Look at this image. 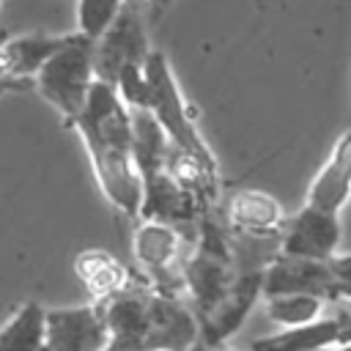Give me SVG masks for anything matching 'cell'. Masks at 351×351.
<instances>
[{
    "mask_svg": "<svg viewBox=\"0 0 351 351\" xmlns=\"http://www.w3.org/2000/svg\"><path fill=\"white\" fill-rule=\"evenodd\" d=\"M340 241H343L340 214H329V211L304 206L291 219L282 222L277 252L326 261L329 255H335L340 250Z\"/></svg>",
    "mask_w": 351,
    "mask_h": 351,
    "instance_id": "7",
    "label": "cell"
},
{
    "mask_svg": "<svg viewBox=\"0 0 351 351\" xmlns=\"http://www.w3.org/2000/svg\"><path fill=\"white\" fill-rule=\"evenodd\" d=\"M137 3H140V5H143V3H148V5H151V8L156 11V8H165V5L170 3V0H137Z\"/></svg>",
    "mask_w": 351,
    "mask_h": 351,
    "instance_id": "18",
    "label": "cell"
},
{
    "mask_svg": "<svg viewBox=\"0 0 351 351\" xmlns=\"http://www.w3.org/2000/svg\"><path fill=\"white\" fill-rule=\"evenodd\" d=\"M71 126L80 132L90 154L93 173L104 197L121 214L137 219L143 189L132 156V115L115 85L93 80L85 107L71 121Z\"/></svg>",
    "mask_w": 351,
    "mask_h": 351,
    "instance_id": "1",
    "label": "cell"
},
{
    "mask_svg": "<svg viewBox=\"0 0 351 351\" xmlns=\"http://www.w3.org/2000/svg\"><path fill=\"white\" fill-rule=\"evenodd\" d=\"M348 189H351V134L343 132L329 154V159L321 165L315 173L310 189H307V203L318 211L340 214L348 203Z\"/></svg>",
    "mask_w": 351,
    "mask_h": 351,
    "instance_id": "12",
    "label": "cell"
},
{
    "mask_svg": "<svg viewBox=\"0 0 351 351\" xmlns=\"http://www.w3.org/2000/svg\"><path fill=\"white\" fill-rule=\"evenodd\" d=\"M225 219H228L225 225L236 233L277 236V239L285 222L280 203L261 189H241L239 195H233L225 208Z\"/></svg>",
    "mask_w": 351,
    "mask_h": 351,
    "instance_id": "13",
    "label": "cell"
},
{
    "mask_svg": "<svg viewBox=\"0 0 351 351\" xmlns=\"http://www.w3.org/2000/svg\"><path fill=\"white\" fill-rule=\"evenodd\" d=\"M263 302H266L269 321H274L277 326L307 324L324 315L326 310V302L313 293H271V296H263Z\"/></svg>",
    "mask_w": 351,
    "mask_h": 351,
    "instance_id": "16",
    "label": "cell"
},
{
    "mask_svg": "<svg viewBox=\"0 0 351 351\" xmlns=\"http://www.w3.org/2000/svg\"><path fill=\"white\" fill-rule=\"evenodd\" d=\"M184 244H189V241L170 222L137 219V228L132 236V252L154 291L167 293V296L184 293V280H181Z\"/></svg>",
    "mask_w": 351,
    "mask_h": 351,
    "instance_id": "5",
    "label": "cell"
},
{
    "mask_svg": "<svg viewBox=\"0 0 351 351\" xmlns=\"http://www.w3.org/2000/svg\"><path fill=\"white\" fill-rule=\"evenodd\" d=\"M93 80V41L80 30L69 33L36 71L38 93L63 115L69 126L85 107Z\"/></svg>",
    "mask_w": 351,
    "mask_h": 351,
    "instance_id": "3",
    "label": "cell"
},
{
    "mask_svg": "<svg viewBox=\"0 0 351 351\" xmlns=\"http://www.w3.org/2000/svg\"><path fill=\"white\" fill-rule=\"evenodd\" d=\"M123 0H80L77 3V30L90 41L101 36V30L112 22Z\"/></svg>",
    "mask_w": 351,
    "mask_h": 351,
    "instance_id": "17",
    "label": "cell"
},
{
    "mask_svg": "<svg viewBox=\"0 0 351 351\" xmlns=\"http://www.w3.org/2000/svg\"><path fill=\"white\" fill-rule=\"evenodd\" d=\"M261 277H263V269L258 266H236V274L225 296L219 299V304L203 321H197L200 337L206 346H222L244 324V318L261 299Z\"/></svg>",
    "mask_w": 351,
    "mask_h": 351,
    "instance_id": "8",
    "label": "cell"
},
{
    "mask_svg": "<svg viewBox=\"0 0 351 351\" xmlns=\"http://www.w3.org/2000/svg\"><path fill=\"white\" fill-rule=\"evenodd\" d=\"M0 348H44V307L25 302L0 326Z\"/></svg>",
    "mask_w": 351,
    "mask_h": 351,
    "instance_id": "15",
    "label": "cell"
},
{
    "mask_svg": "<svg viewBox=\"0 0 351 351\" xmlns=\"http://www.w3.org/2000/svg\"><path fill=\"white\" fill-rule=\"evenodd\" d=\"M335 307L326 315H318L315 321L296 324V326H280L277 335H266L252 340V348H271V351H318V348H346L351 335V318H348V302L329 304Z\"/></svg>",
    "mask_w": 351,
    "mask_h": 351,
    "instance_id": "9",
    "label": "cell"
},
{
    "mask_svg": "<svg viewBox=\"0 0 351 351\" xmlns=\"http://www.w3.org/2000/svg\"><path fill=\"white\" fill-rule=\"evenodd\" d=\"M74 271L93 299L110 296L132 282V271L107 250H82L74 258Z\"/></svg>",
    "mask_w": 351,
    "mask_h": 351,
    "instance_id": "14",
    "label": "cell"
},
{
    "mask_svg": "<svg viewBox=\"0 0 351 351\" xmlns=\"http://www.w3.org/2000/svg\"><path fill=\"white\" fill-rule=\"evenodd\" d=\"M197 343H200V326L192 307H186L181 296H167L151 288L145 348L186 351V348H195Z\"/></svg>",
    "mask_w": 351,
    "mask_h": 351,
    "instance_id": "11",
    "label": "cell"
},
{
    "mask_svg": "<svg viewBox=\"0 0 351 351\" xmlns=\"http://www.w3.org/2000/svg\"><path fill=\"white\" fill-rule=\"evenodd\" d=\"M0 5H3V0H0Z\"/></svg>",
    "mask_w": 351,
    "mask_h": 351,
    "instance_id": "19",
    "label": "cell"
},
{
    "mask_svg": "<svg viewBox=\"0 0 351 351\" xmlns=\"http://www.w3.org/2000/svg\"><path fill=\"white\" fill-rule=\"evenodd\" d=\"M271 293H313L329 304L348 302V255L335 252L326 261L296 258L277 252L261 277V296Z\"/></svg>",
    "mask_w": 351,
    "mask_h": 351,
    "instance_id": "4",
    "label": "cell"
},
{
    "mask_svg": "<svg viewBox=\"0 0 351 351\" xmlns=\"http://www.w3.org/2000/svg\"><path fill=\"white\" fill-rule=\"evenodd\" d=\"M143 77H145V110L154 115V121L162 126L167 143L173 148H178L181 154H186L203 173H208L211 178L219 176L217 159L211 154V148L206 145V140L200 137L192 112L178 90L176 74L170 69V60L165 58V52L159 49H148L143 58Z\"/></svg>",
    "mask_w": 351,
    "mask_h": 351,
    "instance_id": "2",
    "label": "cell"
},
{
    "mask_svg": "<svg viewBox=\"0 0 351 351\" xmlns=\"http://www.w3.org/2000/svg\"><path fill=\"white\" fill-rule=\"evenodd\" d=\"M148 36L137 0H123L112 22L93 38V77L115 85V77L129 63H143L148 52Z\"/></svg>",
    "mask_w": 351,
    "mask_h": 351,
    "instance_id": "6",
    "label": "cell"
},
{
    "mask_svg": "<svg viewBox=\"0 0 351 351\" xmlns=\"http://www.w3.org/2000/svg\"><path fill=\"white\" fill-rule=\"evenodd\" d=\"M44 348L49 351H101L107 329L96 304L44 310Z\"/></svg>",
    "mask_w": 351,
    "mask_h": 351,
    "instance_id": "10",
    "label": "cell"
}]
</instances>
